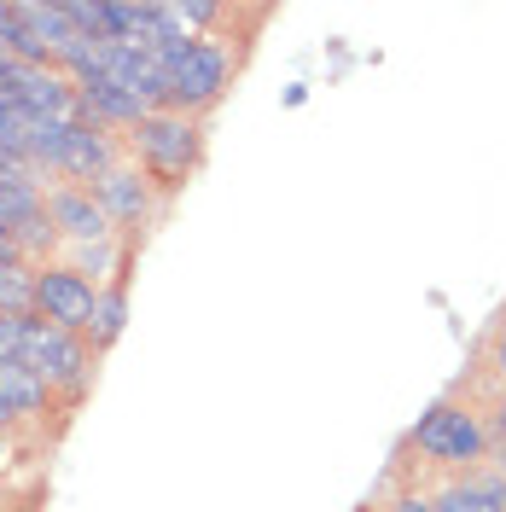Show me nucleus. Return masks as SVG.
Returning a JSON list of instances; mask_svg holds the SVG:
<instances>
[{
	"instance_id": "nucleus-1",
	"label": "nucleus",
	"mask_w": 506,
	"mask_h": 512,
	"mask_svg": "<svg viewBox=\"0 0 506 512\" xmlns=\"http://www.w3.org/2000/svg\"><path fill=\"white\" fill-rule=\"evenodd\" d=\"M128 163L158 187V198L181 192L192 181V169L204 163V123L198 117H181V111H152L123 134Z\"/></svg>"
},
{
	"instance_id": "nucleus-2",
	"label": "nucleus",
	"mask_w": 506,
	"mask_h": 512,
	"mask_svg": "<svg viewBox=\"0 0 506 512\" xmlns=\"http://www.w3.org/2000/svg\"><path fill=\"white\" fill-rule=\"evenodd\" d=\"M158 70L169 82V111L181 117H210L222 105L227 82H233V53L222 47V35H204V41H158Z\"/></svg>"
},
{
	"instance_id": "nucleus-3",
	"label": "nucleus",
	"mask_w": 506,
	"mask_h": 512,
	"mask_svg": "<svg viewBox=\"0 0 506 512\" xmlns=\"http://www.w3.org/2000/svg\"><path fill=\"white\" fill-rule=\"evenodd\" d=\"M408 454H419L425 466H443V472L466 478V472H477L495 454V431H489V419L477 414L472 402H437L408 431Z\"/></svg>"
},
{
	"instance_id": "nucleus-4",
	"label": "nucleus",
	"mask_w": 506,
	"mask_h": 512,
	"mask_svg": "<svg viewBox=\"0 0 506 512\" xmlns=\"http://www.w3.org/2000/svg\"><path fill=\"white\" fill-rule=\"evenodd\" d=\"M18 361H24L47 390H64L70 402H76V396L88 390V379H94V350H88V338L59 332V326H47V320H35V315H30V338H24V355H18Z\"/></svg>"
},
{
	"instance_id": "nucleus-5",
	"label": "nucleus",
	"mask_w": 506,
	"mask_h": 512,
	"mask_svg": "<svg viewBox=\"0 0 506 512\" xmlns=\"http://www.w3.org/2000/svg\"><path fill=\"white\" fill-rule=\"evenodd\" d=\"M94 303H99V286L88 274H76V268H64V262H41V268H35V297H30L35 320H47V326L82 338L88 320H94Z\"/></svg>"
},
{
	"instance_id": "nucleus-6",
	"label": "nucleus",
	"mask_w": 506,
	"mask_h": 512,
	"mask_svg": "<svg viewBox=\"0 0 506 512\" xmlns=\"http://www.w3.org/2000/svg\"><path fill=\"white\" fill-rule=\"evenodd\" d=\"M88 192L99 198V210L111 216V227H123L128 239L152 222V210H158V187H152V181H146V175H140L128 158L117 163V169H105Z\"/></svg>"
},
{
	"instance_id": "nucleus-7",
	"label": "nucleus",
	"mask_w": 506,
	"mask_h": 512,
	"mask_svg": "<svg viewBox=\"0 0 506 512\" xmlns=\"http://www.w3.org/2000/svg\"><path fill=\"white\" fill-rule=\"evenodd\" d=\"M47 216L59 245H99V239H117L111 216L99 210V198L88 187H47Z\"/></svg>"
},
{
	"instance_id": "nucleus-8",
	"label": "nucleus",
	"mask_w": 506,
	"mask_h": 512,
	"mask_svg": "<svg viewBox=\"0 0 506 512\" xmlns=\"http://www.w3.org/2000/svg\"><path fill=\"white\" fill-rule=\"evenodd\" d=\"M437 512H506V472H466L431 495Z\"/></svg>"
},
{
	"instance_id": "nucleus-9",
	"label": "nucleus",
	"mask_w": 506,
	"mask_h": 512,
	"mask_svg": "<svg viewBox=\"0 0 506 512\" xmlns=\"http://www.w3.org/2000/svg\"><path fill=\"white\" fill-rule=\"evenodd\" d=\"M128 332V286H99V303H94V320H88V350L105 355L117 338Z\"/></svg>"
},
{
	"instance_id": "nucleus-10",
	"label": "nucleus",
	"mask_w": 506,
	"mask_h": 512,
	"mask_svg": "<svg viewBox=\"0 0 506 512\" xmlns=\"http://www.w3.org/2000/svg\"><path fill=\"white\" fill-rule=\"evenodd\" d=\"M0 402H12L18 414H47V402H53V390L35 379L24 361H0Z\"/></svg>"
},
{
	"instance_id": "nucleus-11",
	"label": "nucleus",
	"mask_w": 506,
	"mask_h": 512,
	"mask_svg": "<svg viewBox=\"0 0 506 512\" xmlns=\"http://www.w3.org/2000/svg\"><path fill=\"white\" fill-rule=\"evenodd\" d=\"M117 262H123V245L117 239H99V245H64V268H76V274H88V280H105V286H117Z\"/></svg>"
},
{
	"instance_id": "nucleus-12",
	"label": "nucleus",
	"mask_w": 506,
	"mask_h": 512,
	"mask_svg": "<svg viewBox=\"0 0 506 512\" xmlns=\"http://www.w3.org/2000/svg\"><path fill=\"white\" fill-rule=\"evenodd\" d=\"M35 268L30 262H0V315H30Z\"/></svg>"
},
{
	"instance_id": "nucleus-13",
	"label": "nucleus",
	"mask_w": 506,
	"mask_h": 512,
	"mask_svg": "<svg viewBox=\"0 0 506 512\" xmlns=\"http://www.w3.org/2000/svg\"><path fill=\"white\" fill-rule=\"evenodd\" d=\"M24 117H18V105H0V158H24Z\"/></svg>"
},
{
	"instance_id": "nucleus-14",
	"label": "nucleus",
	"mask_w": 506,
	"mask_h": 512,
	"mask_svg": "<svg viewBox=\"0 0 506 512\" xmlns=\"http://www.w3.org/2000/svg\"><path fill=\"white\" fill-rule=\"evenodd\" d=\"M30 338V315H0V361H18Z\"/></svg>"
},
{
	"instance_id": "nucleus-15",
	"label": "nucleus",
	"mask_w": 506,
	"mask_h": 512,
	"mask_svg": "<svg viewBox=\"0 0 506 512\" xmlns=\"http://www.w3.org/2000/svg\"><path fill=\"white\" fill-rule=\"evenodd\" d=\"M384 512H437V507H431V495H425V489H402Z\"/></svg>"
},
{
	"instance_id": "nucleus-16",
	"label": "nucleus",
	"mask_w": 506,
	"mask_h": 512,
	"mask_svg": "<svg viewBox=\"0 0 506 512\" xmlns=\"http://www.w3.org/2000/svg\"><path fill=\"white\" fill-rule=\"evenodd\" d=\"M483 419H489V431H495V454H506V390L495 396V408H489Z\"/></svg>"
},
{
	"instance_id": "nucleus-17",
	"label": "nucleus",
	"mask_w": 506,
	"mask_h": 512,
	"mask_svg": "<svg viewBox=\"0 0 506 512\" xmlns=\"http://www.w3.org/2000/svg\"><path fill=\"white\" fill-rule=\"evenodd\" d=\"M489 373L506 384V326L495 332V338H489Z\"/></svg>"
},
{
	"instance_id": "nucleus-18",
	"label": "nucleus",
	"mask_w": 506,
	"mask_h": 512,
	"mask_svg": "<svg viewBox=\"0 0 506 512\" xmlns=\"http://www.w3.org/2000/svg\"><path fill=\"white\" fill-rule=\"evenodd\" d=\"M280 105H285V111H297V105H309V82H291V88L280 94Z\"/></svg>"
},
{
	"instance_id": "nucleus-19",
	"label": "nucleus",
	"mask_w": 506,
	"mask_h": 512,
	"mask_svg": "<svg viewBox=\"0 0 506 512\" xmlns=\"http://www.w3.org/2000/svg\"><path fill=\"white\" fill-rule=\"evenodd\" d=\"M12 466V431H0V472Z\"/></svg>"
},
{
	"instance_id": "nucleus-20",
	"label": "nucleus",
	"mask_w": 506,
	"mask_h": 512,
	"mask_svg": "<svg viewBox=\"0 0 506 512\" xmlns=\"http://www.w3.org/2000/svg\"><path fill=\"white\" fill-rule=\"evenodd\" d=\"M355 512H384V507H355Z\"/></svg>"
},
{
	"instance_id": "nucleus-21",
	"label": "nucleus",
	"mask_w": 506,
	"mask_h": 512,
	"mask_svg": "<svg viewBox=\"0 0 506 512\" xmlns=\"http://www.w3.org/2000/svg\"><path fill=\"white\" fill-rule=\"evenodd\" d=\"M501 472H506V454H501Z\"/></svg>"
}]
</instances>
